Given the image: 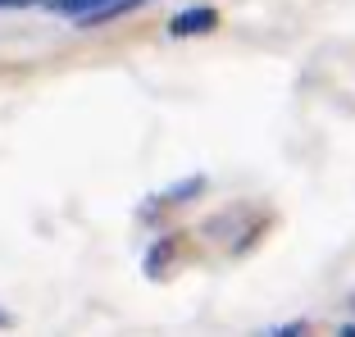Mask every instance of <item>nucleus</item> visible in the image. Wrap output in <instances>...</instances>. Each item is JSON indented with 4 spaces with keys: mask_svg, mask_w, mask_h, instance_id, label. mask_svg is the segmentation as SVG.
<instances>
[{
    "mask_svg": "<svg viewBox=\"0 0 355 337\" xmlns=\"http://www.w3.org/2000/svg\"><path fill=\"white\" fill-rule=\"evenodd\" d=\"M219 28V14L214 5H187V10H178L168 19V32H173L178 42H191V37H205V32Z\"/></svg>",
    "mask_w": 355,
    "mask_h": 337,
    "instance_id": "f257e3e1",
    "label": "nucleus"
},
{
    "mask_svg": "<svg viewBox=\"0 0 355 337\" xmlns=\"http://www.w3.org/2000/svg\"><path fill=\"white\" fill-rule=\"evenodd\" d=\"M137 5H146V0H110V5H101V10H92V14H83V28H96V23H110V19H119V14H132Z\"/></svg>",
    "mask_w": 355,
    "mask_h": 337,
    "instance_id": "f03ea898",
    "label": "nucleus"
},
{
    "mask_svg": "<svg viewBox=\"0 0 355 337\" xmlns=\"http://www.w3.org/2000/svg\"><path fill=\"white\" fill-rule=\"evenodd\" d=\"M55 14H64V19H83V14L101 10V5H110V0H46Z\"/></svg>",
    "mask_w": 355,
    "mask_h": 337,
    "instance_id": "7ed1b4c3",
    "label": "nucleus"
},
{
    "mask_svg": "<svg viewBox=\"0 0 355 337\" xmlns=\"http://www.w3.org/2000/svg\"><path fill=\"white\" fill-rule=\"evenodd\" d=\"M32 5H46V0H0V10H32Z\"/></svg>",
    "mask_w": 355,
    "mask_h": 337,
    "instance_id": "20e7f679",
    "label": "nucleus"
},
{
    "mask_svg": "<svg viewBox=\"0 0 355 337\" xmlns=\"http://www.w3.org/2000/svg\"><path fill=\"white\" fill-rule=\"evenodd\" d=\"M337 333H342V337H355V324H342V328H337Z\"/></svg>",
    "mask_w": 355,
    "mask_h": 337,
    "instance_id": "39448f33",
    "label": "nucleus"
},
{
    "mask_svg": "<svg viewBox=\"0 0 355 337\" xmlns=\"http://www.w3.org/2000/svg\"><path fill=\"white\" fill-rule=\"evenodd\" d=\"M0 328H10V315H5V310H0Z\"/></svg>",
    "mask_w": 355,
    "mask_h": 337,
    "instance_id": "423d86ee",
    "label": "nucleus"
},
{
    "mask_svg": "<svg viewBox=\"0 0 355 337\" xmlns=\"http://www.w3.org/2000/svg\"><path fill=\"white\" fill-rule=\"evenodd\" d=\"M351 306H355V292H351Z\"/></svg>",
    "mask_w": 355,
    "mask_h": 337,
    "instance_id": "0eeeda50",
    "label": "nucleus"
}]
</instances>
